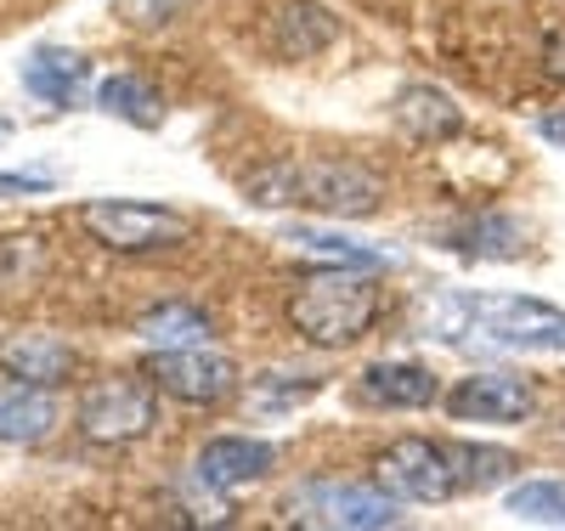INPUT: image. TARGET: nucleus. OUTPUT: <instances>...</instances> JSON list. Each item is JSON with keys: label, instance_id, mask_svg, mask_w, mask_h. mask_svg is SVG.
<instances>
[{"label": "nucleus", "instance_id": "nucleus-1", "mask_svg": "<svg viewBox=\"0 0 565 531\" xmlns=\"http://www.w3.org/2000/svg\"><path fill=\"white\" fill-rule=\"evenodd\" d=\"M244 204L362 221L385 204V181L356 159H266L244 176Z\"/></svg>", "mask_w": 565, "mask_h": 531}, {"label": "nucleus", "instance_id": "nucleus-2", "mask_svg": "<svg viewBox=\"0 0 565 531\" xmlns=\"http://www.w3.org/2000/svg\"><path fill=\"white\" fill-rule=\"evenodd\" d=\"M380 311H385V288L362 266H328V272L306 277L289 300L295 333L306 346H322V351L356 346L362 333L380 322Z\"/></svg>", "mask_w": 565, "mask_h": 531}, {"label": "nucleus", "instance_id": "nucleus-3", "mask_svg": "<svg viewBox=\"0 0 565 531\" xmlns=\"http://www.w3.org/2000/svg\"><path fill=\"white\" fill-rule=\"evenodd\" d=\"M74 424L97 447H130L159 429V384L153 373H103L79 391Z\"/></svg>", "mask_w": 565, "mask_h": 531}, {"label": "nucleus", "instance_id": "nucleus-4", "mask_svg": "<svg viewBox=\"0 0 565 531\" xmlns=\"http://www.w3.org/2000/svg\"><path fill=\"white\" fill-rule=\"evenodd\" d=\"M289 520L295 525H317V531H385L402 525V498H391L380 480H334V475H317L300 480L289 492Z\"/></svg>", "mask_w": 565, "mask_h": 531}, {"label": "nucleus", "instance_id": "nucleus-5", "mask_svg": "<svg viewBox=\"0 0 565 531\" xmlns=\"http://www.w3.org/2000/svg\"><path fill=\"white\" fill-rule=\"evenodd\" d=\"M79 226L108 255H159V249L186 244V232H193V221L181 210L148 204V199H90L79 210Z\"/></svg>", "mask_w": 565, "mask_h": 531}, {"label": "nucleus", "instance_id": "nucleus-6", "mask_svg": "<svg viewBox=\"0 0 565 531\" xmlns=\"http://www.w3.org/2000/svg\"><path fill=\"white\" fill-rule=\"evenodd\" d=\"M373 480L402 498V503H452L463 492V475L452 458V442H430V436H402L373 458Z\"/></svg>", "mask_w": 565, "mask_h": 531}, {"label": "nucleus", "instance_id": "nucleus-7", "mask_svg": "<svg viewBox=\"0 0 565 531\" xmlns=\"http://www.w3.org/2000/svg\"><path fill=\"white\" fill-rule=\"evenodd\" d=\"M452 311L498 346H526V351L565 346V311H554L548 300H532V295H458Z\"/></svg>", "mask_w": 565, "mask_h": 531}, {"label": "nucleus", "instance_id": "nucleus-8", "mask_svg": "<svg viewBox=\"0 0 565 531\" xmlns=\"http://www.w3.org/2000/svg\"><path fill=\"white\" fill-rule=\"evenodd\" d=\"M148 373L159 384V396H170L181 407H221L232 391H238V362H232L226 351H210V346L153 351Z\"/></svg>", "mask_w": 565, "mask_h": 531}, {"label": "nucleus", "instance_id": "nucleus-9", "mask_svg": "<svg viewBox=\"0 0 565 531\" xmlns=\"http://www.w3.org/2000/svg\"><path fill=\"white\" fill-rule=\"evenodd\" d=\"M537 396L521 373H469L447 391V413L458 424H521L532 418Z\"/></svg>", "mask_w": 565, "mask_h": 531}, {"label": "nucleus", "instance_id": "nucleus-10", "mask_svg": "<svg viewBox=\"0 0 565 531\" xmlns=\"http://www.w3.org/2000/svg\"><path fill=\"white\" fill-rule=\"evenodd\" d=\"M271 464H277V447L266 436H210L193 475L210 492H238V487H249V480H266Z\"/></svg>", "mask_w": 565, "mask_h": 531}, {"label": "nucleus", "instance_id": "nucleus-11", "mask_svg": "<svg viewBox=\"0 0 565 531\" xmlns=\"http://www.w3.org/2000/svg\"><path fill=\"white\" fill-rule=\"evenodd\" d=\"M0 373L57 391V384H68V373H74V346L57 340V333H45V328L0 333Z\"/></svg>", "mask_w": 565, "mask_h": 531}, {"label": "nucleus", "instance_id": "nucleus-12", "mask_svg": "<svg viewBox=\"0 0 565 531\" xmlns=\"http://www.w3.org/2000/svg\"><path fill=\"white\" fill-rule=\"evenodd\" d=\"M18 79L29 96H40L45 108H79V96L90 91V63L68 45H34V52L18 63Z\"/></svg>", "mask_w": 565, "mask_h": 531}, {"label": "nucleus", "instance_id": "nucleus-13", "mask_svg": "<svg viewBox=\"0 0 565 531\" xmlns=\"http://www.w3.org/2000/svg\"><path fill=\"white\" fill-rule=\"evenodd\" d=\"M334 40H340V18L322 0H277L271 7V52L277 57L306 63V57H322Z\"/></svg>", "mask_w": 565, "mask_h": 531}, {"label": "nucleus", "instance_id": "nucleus-14", "mask_svg": "<svg viewBox=\"0 0 565 531\" xmlns=\"http://www.w3.org/2000/svg\"><path fill=\"white\" fill-rule=\"evenodd\" d=\"M362 402L385 407V413H418L441 402V379L418 362H373L362 373Z\"/></svg>", "mask_w": 565, "mask_h": 531}, {"label": "nucleus", "instance_id": "nucleus-15", "mask_svg": "<svg viewBox=\"0 0 565 531\" xmlns=\"http://www.w3.org/2000/svg\"><path fill=\"white\" fill-rule=\"evenodd\" d=\"M57 429V396L45 384L7 379L0 384V442L7 447H40Z\"/></svg>", "mask_w": 565, "mask_h": 531}, {"label": "nucleus", "instance_id": "nucleus-16", "mask_svg": "<svg viewBox=\"0 0 565 531\" xmlns=\"http://www.w3.org/2000/svg\"><path fill=\"white\" fill-rule=\"evenodd\" d=\"M396 125L407 130V136H418V141H452L458 130H463V114H458V103L447 91H436V85H407L402 96H396Z\"/></svg>", "mask_w": 565, "mask_h": 531}, {"label": "nucleus", "instance_id": "nucleus-17", "mask_svg": "<svg viewBox=\"0 0 565 531\" xmlns=\"http://www.w3.org/2000/svg\"><path fill=\"white\" fill-rule=\"evenodd\" d=\"M136 340L148 351H186V346H210V317L186 300H164L153 311H141Z\"/></svg>", "mask_w": 565, "mask_h": 531}, {"label": "nucleus", "instance_id": "nucleus-18", "mask_svg": "<svg viewBox=\"0 0 565 531\" xmlns=\"http://www.w3.org/2000/svg\"><path fill=\"white\" fill-rule=\"evenodd\" d=\"M97 108L108 119L130 125V130H159L164 125V96H159V85H148L141 74H108L97 85Z\"/></svg>", "mask_w": 565, "mask_h": 531}, {"label": "nucleus", "instance_id": "nucleus-19", "mask_svg": "<svg viewBox=\"0 0 565 531\" xmlns=\"http://www.w3.org/2000/svg\"><path fill=\"white\" fill-rule=\"evenodd\" d=\"M452 244L447 249H458L463 261H514L526 244H521V226H514L509 215H476V221H458L452 232Z\"/></svg>", "mask_w": 565, "mask_h": 531}, {"label": "nucleus", "instance_id": "nucleus-20", "mask_svg": "<svg viewBox=\"0 0 565 531\" xmlns=\"http://www.w3.org/2000/svg\"><path fill=\"white\" fill-rule=\"evenodd\" d=\"M289 244H300L306 255L328 261V266H362V272H380L391 266L385 249H367L356 237H340V232H317V226H289Z\"/></svg>", "mask_w": 565, "mask_h": 531}, {"label": "nucleus", "instance_id": "nucleus-21", "mask_svg": "<svg viewBox=\"0 0 565 531\" xmlns=\"http://www.w3.org/2000/svg\"><path fill=\"white\" fill-rule=\"evenodd\" d=\"M458 475H463V492H492L503 487L509 475H521V458L503 453V447H476V442H452Z\"/></svg>", "mask_w": 565, "mask_h": 531}, {"label": "nucleus", "instance_id": "nucleus-22", "mask_svg": "<svg viewBox=\"0 0 565 531\" xmlns=\"http://www.w3.org/2000/svg\"><path fill=\"white\" fill-rule=\"evenodd\" d=\"M509 514L532 525H565V480H521V487H509Z\"/></svg>", "mask_w": 565, "mask_h": 531}, {"label": "nucleus", "instance_id": "nucleus-23", "mask_svg": "<svg viewBox=\"0 0 565 531\" xmlns=\"http://www.w3.org/2000/svg\"><path fill=\"white\" fill-rule=\"evenodd\" d=\"M317 391H322V373H260L255 379V402L266 413H289V407H300Z\"/></svg>", "mask_w": 565, "mask_h": 531}, {"label": "nucleus", "instance_id": "nucleus-24", "mask_svg": "<svg viewBox=\"0 0 565 531\" xmlns=\"http://www.w3.org/2000/svg\"><path fill=\"white\" fill-rule=\"evenodd\" d=\"M40 192H57L52 170H0V199H40Z\"/></svg>", "mask_w": 565, "mask_h": 531}, {"label": "nucleus", "instance_id": "nucleus-25", "mask_svg": "<svg viewBox=\"0 0 565 531\" xmlns=\"http://www.w3.org/2000/svg\"><path fill=\"white\" fill-rule=\"evenodd\" d=\"M543 74H548L554 85H565V34H554V40L543 45Z\"/></svg>", "mask_w": 565, "mask_h": 531}, {"label": "nucleus", "instance_id": "nucleus-26", "mask_svg": "<svg viewBox=\"0 0 565 531\" xmlns=\"http://www.w3.org/2000/svg\"><path fill=\"white\" fill-rule=\"evenodd\" d=\"M537 136H543V141H554V148H565V114H548V119L537 125Z\"/></svg>", "mask_w": 565, "mask_h": 531}, {"label": "nucleus", "instance_id": "nucleus-27", "mask_svg": "<svg viewBox=\"0 0 565 531\" xmlns=\"http://www.w3.org/2000/svg\"><path fill=\"white\" fill-rule=\"evenodd\" d=\"M0 136H12V125H7V119H0Z\"/></svg>", "mask_w": 565, "mask_h": 531}]
</instances>
